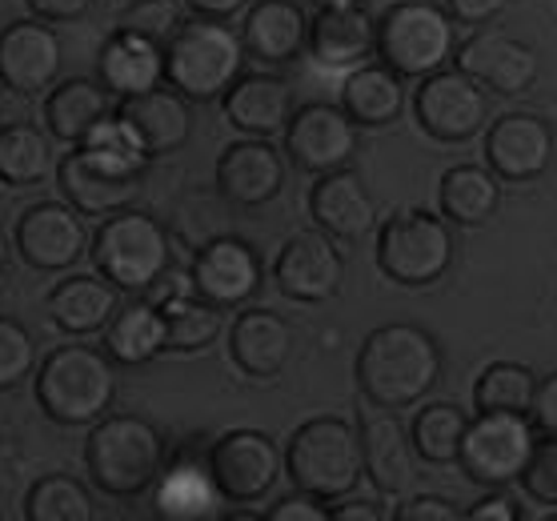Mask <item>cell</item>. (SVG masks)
I'll list each match as a JSON object with an SVG mask.
<instances>
[{
  "label": "cell",
  "instance_id": "obj_1",
  "mask_svg": "<svg viewBox=\"0 0 557 521\" xmlns=\"http://www.w3.org/2000/svg\"><path fill=\"white\" fill-rule=\"evenodd\" d=\"M442 345L413 321L381 325L357 349V389L377 409H409L442 382Z\"/></svg>",
  "mask_w": 557,
  "mask_h": 521
},
{
  "label": "cell",
  "instance_id": "obj_2",
  "mask_svg": "<svg viewBox=\"0 0 557 521\" xmlns=\"http://www.w3.org/2000/svg\"><path fill=\"white\" fill-rule=\"evenodd\" d=\"M33 394L52 425H92L116 406V361L101 345H57L33 373Z\"/></svg>",
  "mask_w": 557,
  "mask_h": 521
},
{
  "label": "cell",
  "instance_id": "obj_3",
  "mask_svg": "<svg viewBox=\"0 0 557 521\" xmlns=\"http://www.w3.org/2000/svg\"><path fill=\"white\" fill-rule=\"evenodd\" d=\"M85 466L92 485L109 497H140L165 470V433L140 413H104L89 425Z\"/></svg>",
  "mask_w": 557,
  "mask_h": 521
},
{
  "label": "cell",
  "instance_id": "obj_4",
  "mask_svg": "<svg viewBox=\"0 0 557 521\" xmlns=\"http://www.w3.org/2000/svg\"><path fill=\"white\" fill-rule=\"evenodd\" d=\"M285 477L293 489L313 494L317 501H342L366 477L361 466V433L345 418H309L297 425L285 445Z\"/></svg>",
  "mask_w": 557,
  "mask_h": 521
},
{
  "label": "cell",
  "instance_id": "obj_5",
  "mask_svg": "<svg viewBox=\"0 0 557 521\" xmlns=\"http://www.w3.org/2000/svg\"><path fill=\"white\" fill-rule=\"evenodd\" d=\"M245 73L242 33L228 21L189 16L165 45V85L185 101H221L225 89Z\"/></svg>",
  "mask_w": 557,
  "mask_h": 521
},
{
  "label": "cell",
  "instance_id": "obj_6",
  "mask_svg": "<svg viewBox=\"0 0 557 521\" xmlns=\"http://www.w3.org/2000/svg\"><path fill=\"white\" fill-rule=\"evenodd\" d=\"M92 269L121 293H145L173 265L169 230L145 209H116L97 225L89 241Z\"/></svg>",
  "mask_w": 557,
  "mask_h": 521
},
{
  "label": "cell",
  "instance_id": "obj_7",
  "mask_svg": "<svg viewBox=\"0 0 557 521\" xmlns=\"http://www.w3.org/2000/svg\"><path fill=\"white\" fill-rule=\"evenodd\" d=\"M457 25L437 0H397L377 16V57L397 77H430L454 61Z\"/></svg>",
  "mask_w": 557,
  "mask_h": 521
},
{
  "label": "cell",
  "instance_id": "obj_8",
  "mask_svg": "<svg viewBox=\"0 0 557 521\" xmlns=\"http://www.w3.org/2000/svg\"><path fill=\"white\" fill-rule=\"evenodd\" d=\"M454 230L430 209H397L377 230V269L393 285L430 289L454 265Z\"/></svg>",
  "mask_w": 557,
  "mask_h": 521
},
{
  "label": "cell",
  "instance_id": "obj_9",
  "mask_svg": "<svg viewBox=\"0 0 557 521\" xmlns=\"http://www.w3.org/2000/svg\"><path fill=\"white\" fill-rule=\"evenodd\" d=\"M533 442H537V433H533L530 418H521V413H478L466 425L457 466L469 482L485 485V489H502V485H513L521 477Z\"/></svg>",
  "mask_w": 557,
  "mask_h": 521
},
{
  "label": "cell",
  "instance_id": "obj_10",
  "mask_svg": "<svg viewBox=\"0 0 557 521\" xmlns=\"http://www.w3.org/2000/svg\"><path fill=\"white\" fill-rule=\"evenodd\" d=\"M209 473L216 494L233 506H253L273 494L277 477L285 473V449L265 430H228L209 445Z\"/></svg>",
  "mask_w": 557,
  "mask_h": 521
},
{
  "label": "cell",
  "instance_id": "obj_11",
  "mask_svg": "<svg viewBox=\"0 0 557 521\" xmlns=\"http://www.w3.org/2000/svg\"><path fill=\"white\" fill-rule=\"evenodd\" d=\"M413 116L425 137L442 145H466L490 125V92L461 69H437L413 89Z\"/></svg>",
  "mask_w": 557,
  "mask_h": 521
},
{
  "label": "cell",
  "instance_id": "obj_12",
  "mask_svg": "<svg viewBox=\"0 0 557 521\" xmlns=\"http://www.w3.org/2000/svg\"><path fill=\"white\" fill-rule=\"evenodd\" d=\"M13 249L21 253L28 269L37 273H61L73 269L81 257L89 253V230L85 213L64 201H37L16 216Z\"/></svg>",
  "mask_w": 557,
  "mask_h": 521
},
{
  "label": "cell",
  "instance_id": "obj_13",
  "mask_svg": "<svg viewBox=\"0 0 557 521\" xmlns=\"http://www.w3.org/2000/svg\"><path fill=\"white\" fill-rule=\"evenodd\" d=\"M454 61L466 77H473L485 92H497V97H525L542 73L537 49L506 28H478L473 37L457 45Z\"/></svg>",
  "mask_w": 557,
  "mask_h": 521
},
{
  "label": "cell",
  "instance_id": "obj_14",
  "mask_svg": "<svg viewBox=\"0 0 557 521\" xmlns=\"http://www.w3.org/2000/svg\"><path fill=\"white\" fill-rule=\"evenodd\" d=\"M285 157L301 173H313V177L354 165L357 125L349 121L342 104H301V109H293L289 125H285Z\"/></svg>",
  "mask_w": 557,
  "mask_h": 521
},
{
  "label": "cell",
  "instance_id": "obj_15",
  "mask_svg": "<svg viewBox=\"0 0 557 521\" xmlns=\"http://www.w3.org/2000/svg\"><path fill=\"white\" fill-rule=\"evenodd\" d=\"M64 45L61 33L40 21L25 16L0 28V85L16 97H40L61 80Z\"/></svg>",
  "mask_w": 557,
  "mask_h": 521
},
{
  "label": "cell",
  "instance_id": "obj_16",
  "mask_svg": "<svg viewBox=\"0 0 557 521\" xmlns=\"http://www.w3.org/2000/svg\"><path fill=\"white\" fill-rule=\"evenodd\" d=\"M193 293L216 309H245L261 293L265 265L245 237H213L197 249L189 265Z\"/></svg>",
  "mask_w": 557,
  "mask_h": 521
},
{
  "label": "cell",
  "instance_id": "obj_17",
  "mask_svg": "<svg viewBox=\"0 0 557 521\" xmlns=\"http://www.w3.org/2000/svg\"><path fill=\"white\" fill-rule=\"evenodd\" d=\"M273 281H277L281 297L301 301V306H321L342 293L345 257L333 245V237H325L321 230L293 233L273 261Z\"/></svg>",
  "mask_w": 557,
  "mask_h": 521
},
{
  "label": "cell",
  "instance_id": "obj_18",
  "mask_svg": "<svg viewBox=\"0 0 557 521\" xmlns=\"http://www.w3.org/2000/svg\"><path fill=\"white\" fill-rule=\"evenodd\" d=\"M557 157V133L542 113H506L485 125V165L502 181H537Z\"/></svg>",
  "mask_w": 557,
  "mask_h": 521
},
{
  "label": "cell",
  "instance_id": "obj_19",
  "mask_svg": "<svg viewBox=\"0 0 557 521\" xmlns=\"http://www.w3.org/2000/svg\"><path fill=\"white\" fill-rule=\"evenodd\" d=\"M309 216L325 237L357 245L377 230V201L366 189L361 173L345 165L317 177V185L309 189Z\"/></svg>",
  "mask_w": 557,
  "mask_h": 521
},
{
  "label": "cell",
  "instance_id": "obj_20",
  "mask_svg": "<svg viewBox=\"0 0 557 521\" xmlns=\"http://www.w3.org/2000/svg\"><path fill=\"white\" fill-rule=\"evenodd\" d=\"M216 189L228 204L261 209L285 189V157L269 145V137L233 140L216 157Z\"/></svg>",
  "mask_w": 557,
  "mask_h": 521
},
{
  "label": "cell",
  "instance_id": "obj_21",
  "mask_svg": "<svg viewBox=\"0 0 557 521\" xmlns=\"http://www.w3.org/2000/svg\"><path fill=\"white\" fill-rule=\"evenodd\" d=\"M293 349H297V330L273 309L249 306L228 325V357L245 377H257V382L281 377L293 361Z\"/></svg>",
  "mask_w": 557,
  "mask_h": 521
},
{
  "label": "cell",
  "instance_id": "obj_22",
  "mask_svg": "<svg viewBox=\"0 0 557 521\" xmlns=\"http://www.w3.org/2000/svg\"><path fill=\"white\" fill-rule=\"evenodd\" d=\"M193 101H185L177 89L169 85H157V89H145L137 97H121L113 113L125 121L133 133L140 137V145L157 157H169L185 149L193 137Z\"/></svg>",
  "mask_w": 557,
  "mask_h": 521
},
{
  "label": "cell",
  "instance_id": "obj_23",
  "mask_svg": "<svg viewBox=\"0 0 557 521\" xmlns=\"http://www.w3.org/2000/svg\"><path fill=\"white\" fill-rule=\"evenodd\" d=\"M373 45H377V21L366 13V4H354V9H317V16H309L305 52L321 69L349 73V69H357V64H366L373 57Z\"/></svg>",
  "mask_w": 557,
  "mask_h": 521
},
{
  "label": "cell",
  "instance_id": "obj_24",
  "mask_svg": "<svg viewBox=\"0 0 557 521\" xmlns=\"http://www.w3.org/2000/svg\"><path fill=\"white\" fill-rule=\"evenodd\" d=\"M52 173H57L61 197L85 216H109L116 209H128L140 193V177H125V173L97 165L81 145H73Z\"/></svg>",
  "mask_w": 557,
  "mask_h": 521
},
{
  "label": "cell",
  "instance_id": "obj_25",
  "mask_svg": "<svg viewBox=\"0 0 557 521\" xmlns=\"http://www.w3.org/2000/svg\"><path fill=\"white\" fill-rule=\"evenodd\" d=\"M228 125L245 137H277L293 116V89L277 73H242L221 97Z\"/></svg>",
  "mask_w": 557,
  "mask_h": 521
},
{
  "label": "cell",
  "instance_id": "obj_26",
  "mask_svg": "<svg viewBox=\"0 0 557 521\" xmlns=\"http://www.w3.org/2000/svg\"><path fill=\"white\" fill-rule=\"evenodd\" d=\"M45 309L64 337H92L121 309V289L113 281H104L101 273H73V277L52 285Z\"/></svg>",
  "mask_w": 557,
  "mask_h": 521
},
{
  "label": "cell",
  "instance_id": "obj_27",
  "mask_svg": "<svg viewBox=\"0 0 557 521\" xmlns=\"http://www.w3.org/2000/svg\"><path fill=\"white\" fill-rule=\"evenodd\" d=\"M357 433H361L366 477L377 485V494H401L413 482V458H418L413 442H409V430L397 421L393 409H381V413H366L357 421Z\"/></svg>",
  "mask_w": 557,
  "mask_h": 521
},
{
  "label": "cell",
  "instance_id": "obj_28",
  "mask_svg": "<svg viewBox=\"0 0 557 521\" xmlns=\"http://www.w3.org/2000/svg\"><path fill=\"white\" fill-rule=\"evenodd\" d=\"M309 13L297 0H253L242 25L245 57L261 64H289L305 52Z\"/></svg>",
  "mask_w": 557,
  "mask_h": 521
},
{
  "label": "cell",
  "instance_id": "obj_29",
  "mask_svg": "<svg viewBox=\"0 0 557 521\" xmlns=\"http://www.w3.org/2000/svg\"><path fill=\"white\" fill-rule=\"evenodd\" d=\"M97 80L113 92L116 101L157 89V85H165V49L113 28V37L104 40L101 52H97Z\"/></svg>",
  "mask_w": 557,
  "mask_h": 521
},
{
  "label": "cell",
  "instance_id": "obj_30",
  "mask_svg": "<svg viewBox=\"0 0 557 521\" xmlns=\"http://www.w3.org/2000/svg\"><path fill=\"white\" fill-rule=\"evenodd\" d=\"M116 109V97L97 77L57 80L45 97V133L61 145H81L92 125Z\"/></svg>",
  "mask_w": 557,
  "mask_h": 521
},
{
  "label": "cell",
  "instance_id": "obj_31",
  "mask_svg": "<svg viewBox=\"0 0 557 521\" xmlns=\"http://www.w3.org/2000/svg\"><path fill=\"white\" fill-rule=\"evenodd\" d=\"M342 109L357 128H385L406 113V77L385 64H357L342 80Z\"/></svg>",
  "mask_w": 557,
  "mask_h": 521
},
{
  "label": "cell",
  "instance_id": "obj_32",
  "mask_svg": "<svg viewBox=\"0 0 557 521\" xmlns=\"http://www.w3.org/2000/svg\"><path fill=\"white\" fill-rule=\"evenodd\" d=\"M157 489V513L169 521H201L216 513V482L209 473V461L197 458H177L173 466L161 470V477L152 482Z\"/></svg>",
  "mask_w": 557,
  "mask_h": 521
},
{
  "label": "cell",
  "instance_id": "obj_33",
  "mask_svg": "<svg viewBox=\"0 0 557 521\" xmlns=\"http://www.w3.org/2000/svg\"><path fill=\"white\" fill-rule=\"evenodd\" d=\"M437 204L449 225H485L502 209V177L490 165H454L445 169L437 185Z\"/></svg>",
  "mask_w": 557,
  "mask_h": 521
},
{
  "label": "cell",
  "instance_id": "obj_34",
  "mask_svg": "<svg viewBox=\"0 0 557 521\" xmlns=\"http://www.w3.org/2000/svg\"><path fill=\"white\" fill-rule=\"evenodd\" d=\"M104 353L116 365H149L157 353H165V313L152 301H133L121 306L104 325Z\"/></svg>",
  "mask_w": 557,
  "mask_h": 521
},
{
  "label": "cell",
  "instance_id": "obj_35",
  "mask_svg": "<svg viewBox=\"0 0 557 521\" xmlns=\"http://www.w3.org/2000/svg\"><path fill=\"white\" fill-rule=\"evenodd\" d=\"M57 161H52V140L45 128L33 121H9L0 125V185L9 189H28L49 177Z\"/></svg>",
  "mask_w": 557,
  "mask_h": 521
},
{
  "label": "cell",
  "instance_id": "obj_36",
  "mask_svg": "<svg viewBox=\"0 0 557 521\" xmlns=\"http://www.w3.org/2000/svg\"><path fill=\"white\" fill-rule=\"evenodd\" d=\"M157 309L165 313V349H173V353H201L225 330V309L209 306L197 293L173 297Z\"/></svg>",
  "mask_w": 557,
  "mask_h": 521
},
{
  "label": "cell",
  "instance_id": "obj_37",
  "mask_svg": "<svg viewBox=\"0 0 557 521\" xmlns=\"http://www.w3.org/2000/svg\"><path fill=\"white\" fill-rule=\"evenodd\" d=\"M469 413L454 401H430L425 409L413 413V425H409V442H413V454L430 466H454L457 449H461V437H466Z\"/></svg>",
  "mask_w": 557,
  "mask_h": 521
},
{
  "label": "cell",
  "instance_id": "obj_38",
  "mask_svg": "<svg viewBox=\"0 0 557 521\" xmlns=\"http://www.w3.org/2000/svg\"><path fill=\"white\" fill-rule=\"evenodd\" d=\"M533 394H537V373L521 361H494L482 369L473 385V406L478 413H521L530 418Z\"/></svg>",
  "mask_w": 557,
  "mask_h": 521
},
{
  "label": "cell",
  "instance_id": "obj_39",
  "mask_svg": "<svg viewBox=\"0 0 557 521\" xmlns=\"http://www.w3.org/2000/svg\"><path fill=\"white\" fill-rule=\"evenodd\" d=\"M25 518L28 521H92V494L85 482H76L73 473H45L28 485L25 494Z\"/></svg>",
  "mask_w": 557,
  "mask_h": 521
},
{
  "label": "cell",
  "instance_id": "obj_40",
  "mask_svg": "<svg viewBox=\"0 0 557 521\" xmlns=\"http://www.w3.org/2000/svg\"><path fill=\"white\" fill-rule=\"evenodd\" d=\"M81 149L97 161V165L113 169V173H125V177H145L152 165V153L140 145V137L121 121L116 113H109L104 121L92 125V133L81 140Z\"/></svg>",
  "mask_w": 557,
  "mask_h": 521
},
{
  "label": "cell",
  "instance_id": "obj_41",
  "mask_svg": "<svg viewBox=\"0 0 557 521\" xmlns=\"http://www.w3.org/2000/svg\"><path fill=\"white\" fill-rule=\"evenodd\" d=\"M189 21V9L185 0H128L125 9L116 13L113 28L116 33H133V37H145L152 45L165 49L169 40L177 37V28Z\"/></svg>",
  "mask_w": 557,
  "mask_h": 521
},
{
  "label": "cell",
  "instance_id": "obj_42",
  "mask_svg": "<svg viewBox=\"0 0 557 521\" xmlns=\"http://www.w3.org/2000/svg\"><path fill=\"white\" fill-rule=\"evenodd\" d=\"M37 373V342L16 318H0V394H13Z\"/></svg>",
  "mask_w": 557,
  "mask_h": 521
},
{
  "label": "cell",
  "instance_id": "obj_43",
  "mask_svg": "<svg viewBox=\"0 0 557 521\" xmlns=\"http://www.w3.org/2000/svg\"><path fill=\"white\" fill-rule=\"evenodd\" d=\"M521 489L537 506H557V437H537L521 470Z\"/></svg>",
  "mask_w": 557,
  "mask_h": 521
},
{
  "label": "cell",
  "instance_id": "obj_44",
  "mask_svg": "<svg viewBox=\"0 0 557 521\" xmlns=\"http://www.w3.org/2000/svg\"><path fill=\"white\" fill-rule=\"evenodd\" d=\"M530 425L537 437H557V373L537 377V394H533Z\"/></svg>",
  "mask_w": 557,
  "mask_h": 521
},
{
  "label": "cell",
  "instance_id": "obj_45",
  "mask_svg": "<svg viewBox=\"0 0 557 521\" xmlns=\"http://www.w3.org/2000/svg\"><path fill=\"white\" fill-rule=\"evenodd\" d=\"M393 518L397 521H457L461 518V509L442 494H418V497H409Z\"/></svg>",
  "mask_w": 557,
  "mask_h": 521
},
{
  "label": "cell",
  "instance_id": "obj_46",
  "mask_svg": "<svg viewBox=\"0 0 557 521\" xmlns=\"http://www.w3.org/2000/svg\"><path fill=\"white\" fill-rule=\"evenodd\" d=\"M269 521H330V509L325 501H317L313 494H301V489H293L289 497H281L277 506L265 513Z\"/></svg>",
  "mask_w": 557,
  "mask_h": 521
},
{
  "label": "cell",
  "instance_id": "obj_47",
  "mask_svg": "<svg viewBox=\"0 0 557 521\" xmlns=\"http://www.w3.org/2000/svg\"><path fill=\"white\" fill-rule=\"evenodd\" d=\"M28 13L49 21V25H69V21H85L97 9V0H25Z\"/></svg>",
  "mask_w": 557,
  "mask_h": 521
},
{
  "label": "cell",
  "instance_id": "obj_48",
  "mask_svg": "<svg viewBox=\"0 0 557 521\" xmlns=\"http://www.w3.org/2000/svg\"><path fill=\"white\" fill-rule=\"evenodd\" d=\"M509 9V0H445V13L454 25H490Z\"/></svg>",
  "mask_w": 557,
  "mask_h": 521
},
{
  "label": "cell",
  "instance_id": "obj_49",
  "mask_svg": "<svg viewBox=\"0 0 557 521\" xmlns=\"http://www.w3.org/2000/svg\"><path fill=\"white\" fill-rule=\"evenodd\" d=\"M461 518H469V521H518L521 509L513 506V497L509 494H485L482 501H473Z\"/></svg>",
  "mask_w": 557,
  "mask_h": 521
},
{
  "label": "cell",
  "instance_id": "obj_50",
  "mask_svg": "<svg viewBox=\"0 0 557 521\" xmlns=\"http://www.w3.org/2000/svg\"><path fill=\"white\" fill-rule=\"evenodd\" d=\"M193 16H209V21H233V16L249 9V0H185Z\"/></svg>",
  "mask_w": 557,
  "mask_h": 521
},
{
  "label": "cell",
  "instance_id": "obj_51",
  "mask_svg": "<svg viewBox=\"0 0 557 521\" xmlns=\"http://www.w3.org/2000/svg\"><path fill=\"white\" fill-rule=\"evenodd\" d=\"M333 521H381L385 513L377 509V501H345V506L330 509Z\"/></svg>",
  "mask_w": 557,
  "mask_h": 521
},
{
  "label": "cell",
  "instance_id": "obj_52",
  "mask_svg": "<svg viewBox=\"0 0 557 521\" xmlns=\"http://www.w3.org/2000/svg\"><path fill=\"white\" fill-rule=\"evenodd\" d=\"M9 261H13V245H9V233L0 230V273L9 269Z\"/></svg>",
  "mask_w": 557,
  "mask_h": 521
},
{
  "label": "cell",
  "instance_id": "obj_53",
  "mask_svg": "<svg viewBox=\"0 0 557 521\" xmlns=\"http://www.w3.org/2000/svg\"><path fill=\"white\" fill-rule=\"evenodd\" d=\"M354 4H366V0H317V9H354Z\"/></svg>",
  "mask_w": 557,
  "mask_h": 521
},
{
  "label": "cell",
  "instance_id": "obj_54",
  "mask_svg": "<svg viewBox=\"0 0 557 521\" xmlns=\"http://www.w3.org/2000/svg\"><path fill=\"white\" fill-rule=\"evenodd\" d=\"M0 518H4V513H0Z\"/></svg>",
  "mask_w": 557,
  "mask_h": 521
},
{
  "label": "cell",
  "instance_id": "obj_55",
  "mask_svg": "<svg viewBox=\"0 0 557 521\" xmlns=\"http://www.w3.org/2000/svg\"><path fill=\"white\" fill-rule=\"evenodd\" d=\"M0 89H4V85H0Z\"/></svg>",
  "mask_w": 557,
  "mask_h": 521
}]
</instances>
